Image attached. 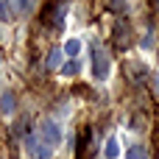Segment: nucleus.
I'll return each mask as SVG.
<instances>
[{"instance_id": "5", "label": "nucleus", "mask_w": 159, "mask_h": 159, "mask_svg": "<svg viewBox=\"0 0 159 159\" xmlns=\"http://www.w3.org/2000/svg\"><path fill=\"white\" fill-rule=\"evenodd\" d=\"M14 109H17V103H14V95H11V92L0 95V112H3L6 117H11V115H14Z\"/></svg>"}, {"instance_id": "12", "label": "nucleus", "mask_w": 159, "mask_h": 159, "mask_svg": "<svg viewBox=\"0 0 159 159\" xmlns=\"http://www.w3.org/2000/svg\"><path fill=\"white\" fill-rule=\"evenodd\" d=\"M123 8H126V3H123V0H112V11H117V14H120Z\"/></svg>"}, {"instance_id": "15", "label": "nucleus", "mask_w": 159, "mask_h": 159, "mask_svg": "<svg viewBox=\"0 0 159 159\" xmlns=\"http://www.w3.org/2000/svg\"><path fill=\"white\" fill-rule=\"evenodd\" d=\"M0 61H3V56H0Z\"/></svg>"}, {"instance_id": "7", "label": "nucleus", "mask_w": 159, "mask_h": 159, "mask_svg": "<svg viewBox=\"0 0 159 159\" xmlns=\"http://www.w3.org/2000/svg\"><path fill=\"white\" fill-rule=\"evenodd\" d=\"M103 157H106V159H117V157H120V145H117L115 137L106 140V145H103Z\"/></svg>"}, {"instance_id": "14", "label": "nucleus", "mask_w": 159, "mask_h": 159, "mask_svg": "<svg viewBox=\"0 0 159 159\" xmlns=\"http://www.w3.org/2000/svg\"><path fill=\"white\" fill-rule=\"evenodd\" d=\"M154 87H157V89H159V73H157V78H154Z\"/></svg>"}, {"instance_id": "4", "label": "nucleus", "mask_w": 159, "mask_h": 159, "mask_svg": "<svg viewBox=\"0 0 159 159\" xmlns=\"http://www.w3.org/2000/svg\"><path fill=\"white\" fill-rule=\"evenodd\" d=\"M8 8H11L17 17H28V14H34L36 0H8Z\"/></svg>"}, {"instance_id": "13", "label": "nucleus", "mask_w": 159, "mask_h": 159, "mask_svg": "<svg viewBox=\"0 0 159 159\" xmlns=\"http://www.w3.org/2000/svg\"><path fill=\"white\" fill-rule=\"evenodd\" d=\"M6 14H8V8H6V0H0V20H6Z\"/></svg>"}, {"instance_id": "9", "label": "nucleus", "mask_w": 159, "mask_h": 159, "mask_svg": "<svg viewBox=\"0 0 159 159\" xmlns=\"http://www.w3.org/2000/svg\"><path fill=\"white\" fill-rule=\"evenodd\" d=\"M126 159H148V151L143 145H129L126 148Z\"/></svg>"}, {"instance_id": "8", "label": "nucleus", "mask_w": 159, "mask_h": 159, "mask_svg": "<svg viewBox=\"0 0 159 159\" xmlns=\"http://www.w3.org/2000/svg\"><path fill=\"white\" fill-rule=\"evenodd\" d=\"M61 50H64L70 59H75V56L81 53V39H67V42L61 45Z\"/></svg>"}, {"instance_id": "2", "label": "nucleus", "mask_w": 159, "mask_h": 159, "mask_svg": "<svg viewBox=\"0 0 159 159\" xmlns=\"http://www.w3.org/2000/svg\"><path fill=\"white\" fill-rule=\"evenodd\" d=\"M39 140H42L48 148H56V145L61 143V129L56 126V120H50V117L39 120Z\"/></svg>"}, {"instance_id": "10", "label": "nucleus", "mask_w": 159, "mask_h": 159, "mask_svg": "<svg viewBox=\"0 0 159 159\" xmlns=\"http://www.w3.org/2000/svg\"><path fill=\"white\" fill-rule=\"evenodd\" d=\"M59 70H61V75H75V73H78V61H75V59H73V61H64Z\"/></svg>"}, {"instance_id": "1", "label": "nucleus", "mask_w": 159, "mask_h": 159, "mask_svg": "<svg viewBox=\"0 0 159 159\" xmlns=\"http://www.w3.org/2000/svg\"><path fill=\"white\" fill-rule=\"evenodd\" d=\"M109 70H112V61H109L106 50L101 45H92V75L98 81H106L109 78Z\"/></svg>"}, {"instance_id": "6", "label": "nucleus", "mask_w": 159, "mask_h": 159, "mask_svg": "<svg viewBox=\"0 0 159 159\" xmlns=\"http://www.w3.org/2000/svg\"><path fill=\"white\" fill-rule=\"evenodd\" d=\"M61 56H64V50H61V48H53V50L48 53V61H45V64H48L50 70H59V67H61Z\"/></svg>"}, {"instance_id": "11", "label": "nucleus", "mask_w": 159, "mask_h": 159, "mask_svg": "<svg viewBox=\"0 0 159 159\" xmlns=\"http://www.w3.org/2000/svg\"><path fill=\"white\" fill-rule=\"evenodd\" d=\"M140 45H143V50H148V48H151V45H154V34H151V31H148V34H145V36H143V42H140Z\"/></svg>"}, {"instance_id": "3", "label": "nucleus", "mask_w": 159, "mask_h": 159, "mask_svg": "<svg viewBox=\"0 0 159 159\" xmlns=\"http://www.w3.org/2000/svg\"><path fill=\"white\" fill-rule=\"evenodd\" d=\"M25 148L34 159H50V154H53V148H48L45 143H36L34 134H25Z\"/></svg>"}]
</instances>
